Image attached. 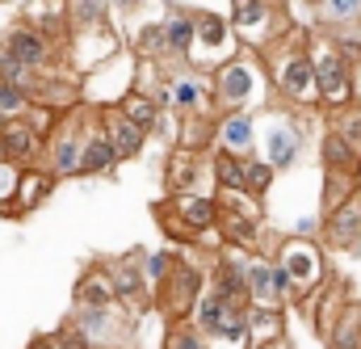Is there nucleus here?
I'll return each mask as SVG.
<instances>
[{"mask_svg": "<svg viewBox=\"0 0 361 349\" xmlns=\"http://www.w3.org/2000/svg\"><path fill=\"white\" fill-rule=\"evenodd\" d=\"M261 64L269 72L273 93L290 105V110H307V105H319V93H315V64H311V34L290 25L269 51H261Z\"/></svg>", "mask_w": 361, "mask_h": 349, "instance_id": "obj_1", "label": "nucleus"}, {"mask_svg": "<svg viewBox=\"0 0 361 349\" xmlns=\"http://www.w3.org/2000/svg\"><path fill=\"white\" fill-rule=\"evenodd\" d=\"M160 232L173 236L177 244H214L223 249L219 236V198L214 194H164L156 202Z\"/></svg>", "mask_w": 361, "mask_h": 349, "instance_id": "obj_2", "label": "nucleus"}, {"mask_svg": "<svg viewBox=\"0 0 361 349\" xmlns=\"http://www.w3.org/2000/svg\"><path fill=\"white\" fill-rule=\"evenodd\" d=\"M210 88H214V110L219 114H231V110H257L269 101V72L261 64L257 51H240L235 59L219 64L210 72Z\"/></svg>", "mask_w": 361, "mask_h": 349, "instance_id": "obj_3", "label": "nucleus"}, {"mask_svg": "<svg viewBox=\"0 0 361 349\" xmlns=\"http://www.w3.org/2000/svg\"><path fill=\"white\" fill-rule=\"evenodd\" d=\"M269 257L290 278V290H294L298 307L311 303L328 286V249L315 236H286V240H277V249H273Z\"/></svg>", "mask_w": 361, "mask_h": 349, "instance_id": "obj_4", "label": "nucleus"}, {"mask_svg": "<svg viewBox=\"0 0 361 349\" xmlns=\"http://www.w3.org/2000/svg\"><path fill=\"white\" fill-rule=\"evenodd\" d=\"M92 122H97V105H89V101H80L76 110L59 114L55 131L47 135V152H42V169L47 173H55L59 181L80 177V152H85V135H89Z\"/></svg>", "mask_w": 361, "mask_h": 349, "instance_id": "obj_5", "label": "nucleus"}, {"mask_svg": "<svg viewBox=\"0 0 361 349\" xmlns=\"http://www.w3.org/2000/svg\"><path fill=\"white\" fill-rule=\"evenodd\" d=\"M311 64H315V93H319V105L324 110H332V114H341V110H349L353 105V97H357V72L341 59V51H336V38L332 34H311Z\"/></svg>", "mask_w": 361, "mask_h": 349, "instance_id": "obj_6", "label": "nucleus"}, {"mask_svg": "<svg viewBox=\"0 0 361 349\" xmlns=\"http://www.w3.org/2000/svg\"><path fill=\"white\" fill-rule=\"evenodd\" d=\"M143 257L147 249H130V253H118V257H101V265L109 269L114 278V295H118V307L126 316H135L139 324L156 312V295H152V282L143 273Z\"/></svg>", "mask_w": 361, "mask_h": 349, "instance_id": "obj_7", "label": "nucleus"}, {"mask_svg": "<svg viewBox=\"0 0 361 349\" xmlns=\"http://www.w3.org/2000/svg\"><path fill=\"white\" fill-rule=\"evenodd\" d=\"M231 30H235L244 51L261 55L290 30V21L277 8V0H231Z\"/></svg>", "mask_w": 361, "mask_h": 349, "instance_id": "obj_8", "label": "nucleus"}, {"mask_svg": "<svg viewBox=\"0 0 361 349\" xmlns=\"http://www.w3.org/2000/svg\"><path fill=\"white\" fill-rule=\"evenodd\" d=\"M193 30H197L193 55H189L193 68L214 72L219 64H227V59L240 55V38H235V30H231V17L210 13V8H193Z\"/></svg>", "mask_w": 361, "mask_h": 349, "instance_id": "obj_9", "label": "nucleus"}, {"mask_svg": "<svg viewBox=\"0 0 361 349\" xmlns=\"http://www.w3.org/2000/svg\"><path fill=\"white\" fill-rule=\"evenodd\" d=\"M202 295H206V269L197 261H189V257H177L169 282L156 290V312H160L169 324H173V320H189Z\"/></svg>", "mask_w": 361, "mask_h": 349, "instance_id": "obj_10", "label": "nucleus"}, {"mask_svg": "<svg viewBox=\"0 0 361 349\" xmlns=\"http://www.w3.org/2000/svg\"><path fill=\"white\" fill-rule=\"evenodd\" d=\"M164 85L173 93V118L219 114V110H214L210 72H202V68H193V64H169V68H164Z\"/></svg>", "mask_w": 361, "mask_h": 349, "instance_id": "obj_11", "label": "nucleus"}, {"mask_svg": "<svg viewBox=\"0 0 361 349\" xmlns=\"http://www.w3.org/2000/svg\"><path fill=\"white\" fill-rule=\"evenodd\" d=\"M72 320L89 337L92 349H130L139 320L126 316L122 307H72Z\"/></svg>", "mask_w": 361, "mask_h": 349, "instance_id": "obj_12", "label": "nucleus"}, {"mask_svg": "<svg viewBox=\"0 0 361 349\" xmlns=\"http://www.w3.org/2000/svg\"><path fill=\"white\" fill-rule=\"evenodd\" d=\"M0 51L13 55V59H21V64L34 68V72H55V68L68 64V55H63L47 34H38V30L25 25V21H13V25L0 30Z\"/></svg>", "mask_w": 361, "mask_h": 349, "instance_id": "obj_13", "label": "nucleus"}, {"mask_svg": "<svg viewBox=\"0 0 361 349\" xmlns=\"http://www.w3.org/2000/svg\"><path fill=\"white\" fill-rule=\"evenodd\" d=\"M265 126H257V156H265L277 173L294 169L298 156H302V126L298 118L290 114H269V118H257Z\"/></svg>", "mask_w": 361, "mask_h": 349, "instance_id": "obj_14", "label": "nucleus"}, {"mask_svg": "<svg viewBox=\"0 0 361 349\" xmlns=\"http://www.w3.org/2000/svg\"><path fill=\"white\" fill-rule=\"evenodd\" d=\"M210 156L206 152H189V148H173L169 160H164V194H210L214 189Z\"/></svg>", "mask_w": 361, "mask_h": 349, "instance_id": "obj_15", "label": "nucleus"}, {"mask_svg": "<svg viewBox=\"0 0 361 349\" xmlns=\"http://www.w3.org/2000/svg\"><path fill=\"white\" fill-rule=\"evenodd\" d=\"M248 303L277 307V312H286V303H294L290 278L281 273V265L269 253H252V261H248Z\"/></svg>", "mask_w": 361, "mask_h": 349, "instance_id": "obj_16", "label": "nucleus"}, {"mask_svg": "<svg viewBox=\"0 0 361 349\" xmlns=\"http://www.w3.org/2000/svg\"><path fill=\"white\" fill-rule=\"evenodd\" d=\"M97 122H101V131H105V139H109V148H114V156L126 165V160H139L143 156V148H147V131L143 126H135L114 101H105V105H97Z\"/></svg>", "mask_w": 361, "mask_h": 349, "instance_id": "obj_17", "label": "nucleus"}, {"mask_svg": "<svg viewBox=\"0 0 361 349\" xmlns=\"http://www.w3.org/2000/svg\"><path fill=\"white\" fill-rule=\"evenodd\" d=\"M114 55H122V38H118L114 25L92 30V34H72V42H68V64H72V72H92V68L109 64Z\"/></svg>", "mask_w": 361, "mask_h": 349, "instance_id": "obj_18", "label": "nucleus"}, {"mask_svg": "<svg viewBox=\"0 0 361 349\" xmlns=\"http://www.w3.org/2000/svg\"><path fill=\"white\" fill-rule=\"evenodd\" d=\"M17 21H25V25H34L38 34H47V38L68 55L72 25H68V4H63V0H21Z\"/></svg>", "mask_w": 361, "mask_h": 349, "instance_id": "obj_19", "label": "nucleus"}, {"mask_svg": "<svg viewBox=\"0 0 361 349\" xmlns=\"http://www.w3.org/2000/svg\"><path fill=\"white\" fill-rule=\"evenodd\" d=\"M55 185H59V177L47 173L42 165H34V169H21V181H17V194L0 206V215L4 219H25V215H34L51 194H55Z\"/></svg>", "mask_w": 361, "mask_h": 349, "instance_id": "obj_20", "label": "nucleus"}, {"mask_svg": "<svg viewBox=\"0 0 361 349\" xmlns=\"http://www.w3.org/2000/svg\"><path fill=\"white\" fill-rule=\"evenodd\" d=\"M357 240H361V189L345 206L324 215V227H319V244L332 249V253H353Z\"/></svg>", "mask_w": 361, "mask_h": 349, "instance_id": "obj_21", "label": "nucleus"}, {"mask_svg": "<svg viewBox=\"0 0 361 349\" xmlns=\"http://www.w3.org/2000/svg\"><path fill=\"white\" fill-rule=\"evenodd\" d=\"M0 143H4V156H8L17 169H34V165H42L47 139H42V135L30 126V118L0 122Z\"/></svg>", "mask_w": 361, "mask_h": 349, "instance_id": "obj_22", "label": "nucleus"}, {"mask_svg": "<svg viewBox=\"0 0 361 349\" xmlns=\"http://www.w3.org/2000/svg\"><path fill=\"white\" fill-rule=\"evenodd\" d=\"M227 156H257V118L248 110L219 114V148Z\"/></svg>", "mask_w": 361, "mask_h": 349, "instance_id": "obj_23", "label": "nucleus"}, {"mask_svg": "<svg viewBox=\"0 0 361 349\" xmlns=\"http://www.w3.org/2000/svg\"><path fill=\"white\" fill-rule=\"evenodd\" d=\"M72 307H118V295H114V278L101 261H89L80 269L76 286H72Z\"/></svg>", "mask_w": 361, "mask_h": 349, "instance_id": "obj_24", "label": "nucleus"}, {"mask_svg": "<svg viewBox=\"0 0 361 349\" xmlns=\"http://www.w3.org/2000/svg\"><path fill=\"white\" fill-rule=\"evenodd\" d=\"M219 236L227 249H244V253H261L265 240V219H248L240 211H223L219 206Z\"/></svg>", "mask_w": 361, "mask_h": 349, "instance_id": "obj_25", "label": "nucleus"}, {"mask_svg": "<svg viewBox=\"0 0 361 349\" xmlns=\"http://www.w3.org/2000/svg\"><path fill=\"white\" fill-rule=\"evenodd\" d=\"M349 303H353V299H349V286H345V282H328V286L315 295L311 324H315L319 341H328V337H332V329H336V320L345 316V307H349Z\"/></svg>", "mask_w": 361, "mask_h": 349, "instance_id": "obj_26", "label": "nucleus"}, {"mask_svg": "<svg viewBox=\"0 0 361 349\" xmlns=\"http://www.w3.org/2000/svg\"><path fill=\"white\" fill-rule=\"evenodd\" d=\"M164 38H169V59L173 64H189L193 55V8H180V4H169L164 8Z\"/></svg>", "mask_w": 361, "mask_h": 349, "instance_id": "obj_27", "label": "nucleus"}, {"mask_svg": "<svg viewBox=\"0 0 361 349\" xmlns=\"http://www.w3.org/2000/svg\"><path fill=\"white\" fill-rule=\"evenodd\" d=\"M118 165H122V160L114 156V148H109L101 122H92L89 135H85V152H80V177H114Z\"/></svg>", "mask_w": 361, "mask_h": 349, "instance_id": "obj_28", "label": "nucleus"}, {"mask_svg": "<svg viewBox=\"0 0 361 349\" xmlns=\"http://www.w3.org/2000/svg\"><path fill=\"white\" fill-rule=\"evenodd\" d=\"M177 148L189 152H214L219 148V114H197V118H180L177 126Z\"/></svg>", "mask_w": 361, "mask_h": 349, "instance_id": "obj_29", "label": "nucleus"}, {"mask_svg": "<svg viewBox=\"0 0 361 349\" xmlns=\"http://www.w3.org/2000/svg\"><path fill=\"white\" fill-rule=\"evenodd\" d=\"M63 4H68V25H72V34H92V30L114 25L109 0H63Z\"/></svg>", "mask_w": 361, "mask_h": 349, "instance_id": "obj_30", "label": "nucleus"}, {"mask_svg": "<svg viewBox=\"0 0 361 349\" xmlns=\"http://www.w3.org/2000/svg\"><path fill=\"white\" fill-rule=\"evenodd\" d=\"M319 160H324V173H361V156L336 135V131H324Z\"/></svg>", "mask_w": 361, "mask_h": 349, "instance_id": "obj_31", "label": "nucleus"}, {"mask_svg": "<svg viewBox=\"0 0 361 349\" xmlns=\"http://www.w3.org/2000/svg\"><path fill=\"white\" fill-rule=\"evenodd\" d=\"M227 307H235V303H227V299H219L210 286H206V295L197 299V307H193V316H189V324L210 341L214 333H219V324H223V316H227Z\"/></svg>", "mask_w": 361, "mask_h": 349, "instance_id": "obj_32", "label": "nucleus"}, {"mask_svg": "<svg viewBox=\"0 0 361 349\" xmlns=\"http://www.w3.org/2000/svg\"><path fill=\"white\" fill-rule=\"evenodd\" d=\"M277 337H286V312L248 303V345L252 341H277Z\"/></svg>", "mask_w": 361, "mask_h": 349, "instance_id": "obj_33", "label": "nucleus"}, {"mask_svg": "<svg viewBox=\"0 0 361 349\" xmlns=\"http://www.w3.org/2000/svg\"><path fill=\"white\" fill-rule=\"evenodd\" d=\"M361 21V0H315V25L341 34V25Z\"/></svg>", "mask_w": 361, "mask_h": 349, "instance_id": "obj_34", "label": "nucleus"}, {"mask_svg": "<svg viewBox=\"0 0 361 349\" xmlns=\"http://www.w3.org/2000/svg\"><path fill=\"white\" fill-rule=\"evenodd\" d=\"M118 110H122L135 126H143L147 135H152V131H156V122L164 118V110L156 105V97H147V93H139V88H130V93L118 101Z\"/></svg>", "mask_w": 361, "mask_h": 349, "instance_id": "obj_35", "label": "nucleus"}, {"mask_svg": "<svg viewBox=\"0 0 361 349\" xmlns=\"http://www.w3.org/2000/svg\"><path fill=\"white\" fill-rule=\"evenodd\" d=\"M357 189H361V173H324V215L345 206Z\"/></svg>", "mask_w": 361, "mask_h": 349, "instance_id": "obj_36", "label": "nucleus"}, {"mask_svg": "<svg viewBox=\"0 0 361 349\" xmlns=\"http://www.w3.org/2000/svg\"><path fill=\"white\" fill-rule=\"evenodd\" d=\"M328 349H361V303H349L345 316L336 320L332 337L324 341Z\"/></svg>", "mask_w": 361, "mask_h": 349, "instance_id": "obj_37", "label": "nucleus"}, {"mask_svg": "<svg viewBox=\"0 0 361 349\" xmlns=\"http://www.w3.org/2000/svg\"><path fill=\"white\" fill-rule=\"evenodd\" d=\"M210 169H214V194L219 189H244V156L214 152L210 156Z\"/></svg>", "mask_w": 361, "mask_h": 349, "instance_id": "obj_38", "label": "nucleus"}, {"mask_svg": "<svg viewBox=\"0 0 361 349\" xmlns=\"http://www.w3.org/2000/svg\"><path fill=\"white\" fill-rule=\"evenodd\" d=\"M273 177H277V169H273L265 156H244V189L252 198L265 202V194L273 189Z\"/></svg>", "mask_w": 361, "mask_h": 349, "instance_id": "obj_39", "label": "nucleus"}, {"mask_svg": "<svg viewBox=\"0 0 361 349\" xmlns=\"http://www.w3.org/2000/svg\"><path fill=\"white\" fill-rule=\"evenodd\" d=\"M160 349H210V341L189 324V320H173L160 337Z\"/></svg>", "mask_w": 361, "mask_h": 349, "instance_id": "obj_40", "label": "nucleus"}, {"mask_svg": "<svg viewBox=\"0 0 361 349\" xmlns=\"http://www.w3.org/2000/svg\"><path fill=\"white\" fill-rule=\"evenodd\" d=\"M0 81H4V85H17V88H25V93L34 97V88H38V81H42V72H34V68H25L21 59H13V55H4V51H0Z\"/></svg>", "mask_w": 361, "mask_h": 349, "instance_id": "obj_41", "label": "nucleus"}, {"mask_svg": "<svg viewBox=\"0 0 361 349\" xmlns=\"http://www.w3.org/2000/svg\"><path fill=\"white\" fill-rule=\"evenodd\" d=\"M34 110V97L25 93V88L17 85H4L0 81V122H13V118H25Z\"/></svg>", "mask_w": 361, "mask_h": 349, "instance_id": "obj_42", "label": "nucleus"}, {"mask_svg": "<svg viewBox=\"0 0 361 349\" xmlns=\"http://www.w3.org/2000/svg\"><path fill=\"white\" fill-rule=\"evenodd\" d=\"M173 261H177V253H173V249H147V257H143V273H147V282H152V295L169 282Z\"/></svg>", "mask_w": 361, "mask_h": 349, "instance_id": "obj_43", "label": "nucleus"}, {"mask_svg": "<svg viewBox=\"0 0 361 349\" xmlns=\"http://www.w3.org/2000/svg\"><path fill=\"white\" fill-rule=\"evenodd\" d=\"M328 131H336L353 152L361 156V110L357 105H349V110H341V114H332V126Z\"/></svg>", "mask_w": 361, "mask_h": 349, "instance_id": "obj_44", "label": "nucleus"}, {"mask_svg": "<svg viewBox=\"0 0 361 349\" xmlns=\"http://www.w3.org/2000/svg\"><path fill=\"white\" fill-rule=\"evenodd\" d=\"M47 341H51V349H92L89 337L80 333V324H76L72 316H68L63 324H55V329L47 333Z\"/></svg>", "mask_w": 361, "mask_h": 349, "instance_id": "obj_45", "label": "nucleus"}, {"mask_svg": "<svg viewBox=\"0 0 361 349\" xmlns=\"http://www.w3.org/2000/svg\"><path fill=\"white\" fill-rule=\"evenodd\" d=\"M17 181H21V169L13 160H0V206L17 194Z\"/></svg>", "mask_w": 361, "mask_h": 349, "instance_id": "obj_46", "label": "nucleus"}, {"mask_svg": "<svg viewBox=\"0 0 361 349\" xmlns=\"http://www.w3.org/2000/svg\"><path fill=\"white\" fill-rule=\"evenodd\" d=\"M25 118H30V126H34V131H38L42 139H47V135L55 131V122H59V114H55V110H47V105H34V110H30Z\"/></svg>", "mask_w": 361, "mask_h": 349, "instance_id": "obj_47", "label": "nucleus"}, {"mask_svg": "<svg viewBox=\"0 0 361 349\" xmlns=\"http://www.w3.org/2000/svg\"><path fill=\"white\" fill-rule=\"evenodd\" d=\"M139 4H143V0H109L114 17H130V13H139Z\"/></svg>", "mask_w": 361, "mask_h": 349, "instance_id": "obj_48", "label": "nucleus"}, {"mask_svg": "<svg viewBox=\"0 0 361 349\" xmlns=\"http://www.w3.org/2000/svg\"><path fill=\"white\" fill-rule=\"evenodd\" d=\"M248 349H290V341L286 337H277V341H252Z\"/></svg>", "mask_w": 361, "mask_h": 349, "instance_id": "obj_49", "label": "nucleus"}, {"mask_svg": "<svg viewBox=\"0 0 361 349\" xmlns=\"http://www.w3.org/2000/svg\"><path fill=\"white\" fill-rule=\"evenodd\" d=\"M25 349H51V341H47V333H42V337H34V341H30Z\"/></svg>", "mask_w": 361, "mask_h": 349, "instance_id": "obj_50", "label": "nucleus"}, {"mask_svg": "<svg viewBox=\"0 0 361 349\" xmlns=\"http://www.w3.org/2000/svg\"><path fill=\"white\" fill-rule=\"evenodd\" d=\"M353 257H361V240H357V249H353Z\"/></svg>", "mask_w": 361, "mask_h": 349, "instance_id": "obj_51", "label": "nucleus"}, {"mask_svg": "<svg viewBox=\"0 0 361 349\" xmlns=\"http://www.w3.org/2000/svg\"><path fill=\"white\" fill-rule=\"evenodd\" d=\"M0 4H4V0H0Z\"/></svg>", "mask_w": 361, "mask_h": 349, "instance_id": "obj_52", "label": "nucleus"}]
</instances>
